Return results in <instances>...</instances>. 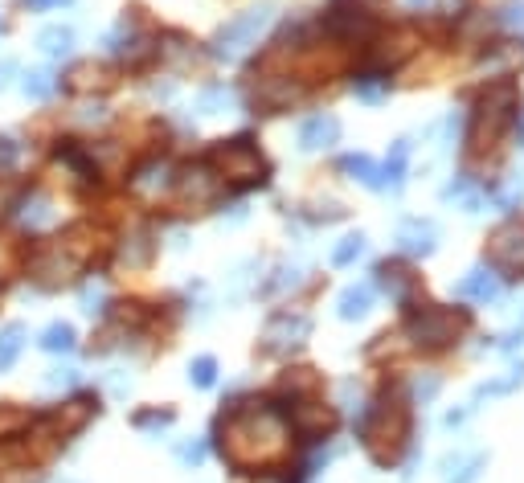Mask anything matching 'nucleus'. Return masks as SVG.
Wrapping results in <instances>:
<instances>
[{"instance_id": "nucleus-1", "label": "nucleus", "mask_w": 524, "mask_h": 483, "mask_svg": "<svg viewBox=\"0 0 524 483\" xmlns=\"http://www.w3.org/2000/svg\"><path fill=\"white\" fill-rule=\"evenodd\" d=\"M217 451L234 471H267L291 451V422L275 402H238L217 418Z\"/></svg>"}, {"instance_id": "nucleus-2", "label": "nucleus", "mask_w": 524, "mask_h": 483, "mask_svg": "<svg viewBox=\"0 0 524 483\" xmlns=\"http://www.w3.org/2000/svg\"><path fill=\"white\" fill-rule=\"evenodd\" d=\"M520 119V86L512 78L492 82L484 95L475 99L471 115H467V131H463V160L467 164H496L504 152V140L516 131Z\"/></svg>"}, {"instance_id": "nucleus-3", "label": "nucleus", "mask_w": 524, "mask_h": 483, "mask_svg": "<svg viewBox=\"0 0 524 483\" xmlns=\"http://www.w3.org/2000/svg\"><path fill=\"white\" fill-rule=\"evenodd\" d=\"M410 393L402 385H385L369 406H361L357 418V438L369 451V459L377 467H393L414 438V414H410Z\"/></svg>"}, {"instance_id": "nucleus-4", "label": "nucleus", "mask_w": 524, "mask_h": 483, "mask_svg": "<svg viewBox=\"0 0 524 483\" xmlns=\"http://www.w3.org/2000/svg\"><path fill=\"white\" fill-rule=\"evenodd\" d=\"M406 340L418 353H443V348H455L467 332H471V312L467 307H443V303H422L406 316Z\"/></svg>"}, {"instance_id": "nucleus-5", "label": "nucleus", "mask_w": 524, "mask_h": 483, "mask_svg": "<svg viewBox=\"0 0 524 483\" xmlns=\"http://www.w3.org/2000/svg\"><path fill=\"white\" fill-rule=\"evenodd\" d=\"M484 267L496 279H508V283L524 279V217H508V222H500L488 234V242H484Z\"/></svg>"}, {"instance_id": "nucleus-6", "label": "nucleus", "mask_w": 524, "mask_h": 483, "mask_svg": "<svg viewBox=\"0 0 524 483\" xmlns=\"http://www.w3.org/2000/svg\"><path fill=\"white\" fill-rule=\"evenodd\" d=\"M209 164L217 168V181H230V185H242V189L267 181V160H262V152L246 136L217 144L209 152Z\"/></svg>"}, {"instance_id": "nucleus-7", "label": "nucleus", "mask_w": 524, "mask_h": 483, "mask_svg": "<svg viewBox=\"0 0 524 483\" xmlns=\"http://www.w3.org/2000/svg\"><path fill=\"white\" fill-rule=\"evenodd\" d=\"M271 21H275V5L246 9L242 17H234V21H226L222 29H217V37H213V54H217V58H226V62L242 58L250 46H258V33L267 29Z\"/></svg>"}, {"instance_id": "nucleus-8", "label": "nucleus", "mask_w": 524, "mask_h": 483, "mask_svg": "<svg viewBox=\"0 0 524 483\" xmlns=\"http://www.w3.org/2000/svg\"><path fill=\"white\" fill-rule=\"evenodd\" d=\"M373 283L398 303V307H406V312H414V307H422L426 303V287H422V279L414 275V267L410 262H402V258H385V262H377L373 267Z\"/></svg>"}, {"instance_id": "nucleus-9", "label": "nucleus", "mask_w": 524, "mask_h": 483, "mask_svg": "<svg viewBox=\"0 0 524 483\" xmlns=\"http://www.w3.org/2000/svg\"><path fill=\"white\" fill-rule=\"evenodd\" d=\"M324 29L336 41H365L377 33V17L365 0H332L328 13H324Z\"/></svg>"}, {"instance_id": "nucleus-10", "label": "nucleus", "mask_w": 524, "mask_h": 483, "mask_svg": "<svg viewBox=\"0 0 524 483\" xmlns=\"http://www.w3.org/2000/svg\"><path fill=\"white\" fill-rule=\"evenodd\" d=\"M312 336V320L299 316V312H275L267 320V328H262V353L271 357H283V353H295V348H303Z\"/></svg>"}, {"instance_id": "nucleus-11", "label": "nucleus", "mask_w": 524, "mask_h": 483, "mask_svg": "<svg viewBox=\"0 0 524 483\" xmlns=\"http://www.w3.org/2000/svg\"><path fill=\"white\" fill-rule=\"evenodd\" d=\"M287 422L299 438H312V443H320L324 434H332L336 426V410L332 406H320L316 398H291L287 406Z\"/></svg>"}, {"instance_id": "nucleus-12", "label": "nucleus", "mask_w": 524, "mask_h": 483, "mask_svg": "<svg viewBox=\"0 0 524 483\" xmlns=\"http://www.w3.org/2000/svg\"><path fill=\"white\" fill-rule=\"evenodd\" d=\"M74 271H78V254H74L66 242H62V246H50V250H37L33 262H29V275H33L37 283H46V287L66 283Z\"/></svg>"}, {"instance_id": "nucleus-13", "label": "nucleus", "mask_w": 524, "mask_h": 483, "mask_svg": "<svg viewBox=\"0 0 524 483\" xmlns=\"http://www.w3.org/2000/svg\"><path fill=\"white\" fill-rule=\"evenodd\" d=\"M393 242H398V250L410 254V258H430L439 250V226H434L430 217H406L398 226V234H393Z\"/></svg>"}, {"instance_id": "nucleus-14", "label": "nucleus", "mask_w": 524, "mask_h": 483, "mask_svg": "<svg viewBox=\"0 0 524 483\" xmlns=\"http://www.w3.org/2000/svg\"><path fill=\"white\" fill-rule=\"evenodd\" d=\"M336 140H340V119L328 115V111L308 115V119L299 123V148H303V152H324V148H332Z\"/></svg>"}, {"instance_id": "nucleus-15", "label": "nucleus", "mask_w": 524, "mask_h": 483, "mask_svg": "<svg viewBox=\"0 0 524 483\" xmlns=\"http://www.w3.org/2000/svg\"><path fill=\"white\" fill-rule=\"evenodd\" d=\"M340 172H344L348 181H361V185L373 189V193L385 189V168H381L373 156H365V152H348V156H340Z\"/></svg>"}, {"instance_id": "nucleus-16", "label": "nucleus", "mask_w": 524, "mask_h": 483, "mask_svg": "<svg viewBox=\"0 0 524 483\" xmlns=\"http://www.w3.org/2000/svg\"><path fill=\"white\" fill-rule=\"evenodd\" d=\"M455 295H459V299H471V303H496V299H500V279H496L488 267H475V271H467V275L455 283Z\"/></svg>"}, {"instance_id": "nucleus-17", "label": "nucleus", "mask_w": 524, "mask_h": 483, "mask_svg": "<svg viewBox=\"0 0 524 483\" xmlns=\"http://www.w3.org/2000/svg\"><path fill=\"white\" fill-rule=\"evenodd\" d=\"M172 185H177V177H172V164L168 160H152V164H144L136 172V177H131V189H136L140 197H160Z\"/></svg>"}, {"instance_id": "nucleus-18", "label": "nucleus", "mask_w": 524, "mask_h": 483, "mask_svg": "<svg viewBox=\"0 0 524 483\" xmlns=\"http://www.w3.org/2000/svg\"><path fill=\"white\" fill-rule=\"evenodd\" d=\"M369 312H373V283H353L340 291V299H336L340 320H365Z\"/></svg>"}, {"instance_id": "nucleus-19", "label": "nucleus", "mask_w": 524, "mask_h": 483, "mask_svg": "<svg viewBox=\"0 0 524 483\" xmlns=\"http://www.w3.org/2000/svg\"><path fill=\"white\" fill-rule=\"evenodd\" d=\"M21 226L25 230H50L54 222H58V209H54V201L46 197V193H29L25 201H21Z\"/></svg>"}, {"instance_id": "nucleus-20", "label": "nucleus", "mask_w": 524, "mask_h": 483, "mask_svg": "<svg viewBox=\"0 0 524 483\" xmlns=\"http://www.w3.org/2000/svg\"><path fill=\"white\" fill-rule=\"evenodd\" d=\"M488 467V451H475V455H447L443 459V479L447 483H475Z\"/></svg>"}, {"instance_id": "nucleus-21", "label": "nucleus", "mask_w": 524, "mask_h": 483, "mask_svg": "<svg viewBox=\"0 0 524 483\" xmlns=\"http://www.w3.org/2000/svg\"><path fill=\"white\" fill-rule=\"evenodd\" d=\"M353 95H357L361 103H369V107L385 103V99H389V74H381V70H361V74L353 78Z\"/></svg>"}, {"instance_id": "nucleus-22", "label": "nucleus", "mask_w": 524, "mask_h": 483, "mask_svg": "<svg viewBox=\"0 0 524 483\" xmlns=\"http://www.w3.org/2000/svg\"><path fill=\"white\" fill-rule=\"evenodd\" d=\"M410 152H414V144H410V140H398V144L389 148V160L381 164V168H385V189H402V185H406Z\"/></svg>"}, {"instance_id": "nucleus-23", "label": "nucleus", "mask_w": 524, "mask_h": 483, "mask_svg": "<svg viewBox=\"0 0 524 483\" xmlns=\"http://www.w3.org/2000/svg\"><path fill=\"white\" fill-rule=\"evenodd\" d=\"M37 50L50 54V58H66L74 50V29L70 25H50L37 33Z\"/></svg>"}, {"instance_id": "nucleus-24", "label": "nucleus", "mask_w": 524, "mask_h": 483, "mask_svg": "<svg viewBox=\"0 0 524 483\" xmlns=\"http://www.w3.org/2000/svg\"><path fill=\"white\" fill-rule=\"evenodd\" d=\"M524 385V361L516 369H508V377H496V381H484V385H475V402H484V398H504V393L520 389Z\"/></svg>"}, {"instance_id": "nucleus-25", "label": "nucleus", "mask_w": 524, "mask_h": 483, "mask_svg": "<svg viewBox=\"0 0 524 483\" xmlns=\"http://www.w3.org/2000/svg\"><path fill=\"white\" fill-rule=\"evenodd\" d=\"M365 250H369V238H365V234H348V238H340V246L332 250V267H353V262H357Z\"/></svg>"}, {"instance_id": "nucleus-26", "label": "nucleus", "mask_w": 524, "mask_h": 483, "mask_svg": "<svg viewBox=\"0 0 524 483\" xmlns=\"http://www.w3.org/2000/svg\"><path fill=\"white\" fill-rule=\"evenodd\" d=\"M25 348V328L21 324H9L5 332H0V369H9Z\"/></svg>"}, {"instance_id": "nucleus-27", "label": "nucleus", "mask_w": 524, "mask_h": 483, "mask_svg": "<svg viewBox=\"0 0 524 483\" xmlns=\"http://www.w3.org/2000/svg\"><path fill=\"white\" fill-rule=\"evenodd\" d=\"M41 348H46V353H70L74 348V328L70 324H50L46 332H41Z\"/></svg>"}, {"instance_id": "nucleus-28", "label": "nucleus", "mask_w": 524, "mask_h": 483, "mask_svg": "<svg viewBox=\"0 0 524 483\" xmlns=\"http://www.w3.org/2000/svg\"><path fill=\"white\" fill-rule=\"evenodd\" d=\"M21 91H25L29 99H50V95H54V74H50V70H29V74L21 78Z\"/></svg>"}, {"instance_id": "nucleus-29", "label": "nucleus", "mask_w": 524, "mask_h": 483, "mask_svg": "<svg viewBox=\"0 0 524 483\" xmlns=\"http://www.w3.org/2000/svg\"><path fill=\"white\" fill-rule=\"evenodd\" d=\"M131 242H136V246H123V262H131V267H144V262L156 254V242H152V234H136Z\"/></svg>"}, {"instance_id": "nucleus-30", "label": "nucleus", "mask_w": 524, "mask_h": 483, "mask_svg": "<svg viewBox=\"0 0 524 483\" xmlns=\"http://www.w3.org/2000/svg\"><path fill=\"white\" fill-rule=\"evenodd\" d=\"M189 381H193L197 389H213V381H217V361H213V357H197V361L189 365Z\"/></svg>"}, {"instance_id": "nucleus-31", "label": "nucleus", "mask_w": 524, "mask_h": 483, "mask_svg": "<svg viewBox=\"0 0 524 483\" xmlns=\"http://www.w3.org/2000/svg\"><path fill=\"white\" fill-rule=\"evenodd\" d=\"M439 389H443V381L439 377H434V373H426V377H418L414 381V389H410V402H434V398H439Z\"/></svg>"}, {"instance_id": "nucleus-32", "label": "nucleus", "mask_w": 524, "mask_h": 483, "mask_svg": "<svg viewBox=\"0 0 524 483\" xmlns=\"http://www.w3.org/2000/svg\"><path fill=\"white\" fill-rule=\"evenodd\" d=\"M172 422H177V414H172V410H144V414H136V430H168Z\"/></svg>"}, {"instance_id": "nucleus-33", "label": "nucleus", "mask_w": 524, "mask_h": 483, "mask_svg": "<svg viewBox=\"0 0 524 483\" xmlns=\"http://www.w3.org/2000/svg\"><path fill=\"white\" fill-rule=\"evenodd\" d=\"M496 21L500 25H508V29H524V0H504V5H500V13H496Z\"/></svg>"}, {"instance_id": "nucleus-34", "label": "nucleus", "mask_w": 524, "mask_h": 483, "mask_svg": "<svg viewBox=\"0 0 524 483\" xmlns=\"http://www.w3.org/2000/svg\"><path fill=\"white\" fill-rule=\"evenodd\" d=\"M295 283H299V271H295V267H279V271H275V279H271L267 287H262V295H275V291L295 287Z\"/></svg>"}, {"instance_id": "nucleus-35", "label": "nucleus", "mask_w": 524, "mask_h": 483, "mask_svg": "<svg viewBox=\"0 0 524 483\" xmlns=\"http://www.w3.org/2000/svg\"><path fill=\"white\" fill-rule=\"evenodd\" d=\"M17 160H21V144H17V140H9V136H0V172L13 168Z\"/></svg>"}, {"instance_id": "nucleus-36", "label": "nucleus", "mask_w": 524, "mask_h": 483, "mask_svg": "<svg viewBox=\"0 0 524 483\" xmlns=\"http://www.w3.org/2000/svg\"><path fill=\"white\" fill-rule=\"evenodd\" d=\"M177 459L197 467V463L205 459V443H201V438H193V443H181V447H177Z\"/></svg>"}, {"instance_id": "nucleus-37", "label": "nucleus", "mask_w": 524, "mask_h": 483, "mask_svg": "<svg viewBox=\"0 0 524 483\" xmlns=\"http://www.w3.org/2000/svg\"><path fill=\"white\" fill-rule=\"evenodd\" d=\"M82 312L86 316L103 312V287H82Z\"/></svg>"}, {"instance_id": "nucleus-38", "label": "nucleus", "mask_w": 524, "mask_h": 483, "mask_svg": "<svg viewBox=\"0 0 524 483\" xmlns=\"http://www.w3.org/2000/svg\"><path fill=\"white\" fill-rule=\"evenodd\" d=\"M46 385H50V389H62V385H74V369H54V373L46 377Z\"/></svg>"}, {"instance_id": "nucleus-39", "label": "nucleus", "mask_w": 524, "mask_h": 483, "mask_svg": "<svg viewBox=\"0 0 524 483\" xmlns=\"http://www.w3.org/2000/svg\"><path fill=\"white\" fill-rule=\"evenodd\" d=\"M82 123H103L107 119V107L103 103H95V107H82V115H78Z\"/></svg>"}, {"instance_id": "nucleus-40", "label": "nucleus", "mask_w": 524, "mask_h": 483, "mask_svg": "<svg viewBox=\"0 0 524 483\" xmlns=\"http://www.w3.org/2000/svg\"><path fill=\"white\" fill-rule=\"evenodd\" d=\"M29 9H37V13H46V9H62V5H70V0H25Z\"/></svg>"}, {"instance_id": "nucleus-41", "label": "nucleus", "mask_w": 524, "mask_h": 483, "mask_svg": "<svg viewBox=\"0 0 524 483\" xmlns=\"http://www.w3.org/2000/svg\"><path fill=\"white\" fill-rule=\"evenodd\" d=\"M9 74H13V62H0V86L9 82Z\"/></svg>"}, {"instance_id": "nucleus-42", "label": "nucleus", "mask_w": 524, "mask_h": 483, "mask_svg": "<svg viewBox=\"0 0 524 483\" xmlns=\"http://www.w3.org/2000/svg\"><path fill=\"white\" fill-rule=\"evenodd\" d=\"M516 136H520V148H524V115L516 119Z\"/></svg>"}, {"instance_id": "nucleus-43", "label": "nucleus", "mask_w": 524, "mask_h": 483, "mask_svg": "<svg viewBox=\"0 0 524 483\" xmlns=\"http://www.w3.org/2000/svg\"><path fill=\"white\" fill-rule=\"evenodd\" d=\"M258 483H287V479H279V475H267V479H258Z\"/></svg>"}, {"instance_id": "nucleus-44", "label": "nucleus", "mask_w": 524, "mask_h": 483, "mask_svg": "<svg viewBox=\"0 0 524 483\" xmlns=\"http://www.w3.org/2000/svg\"><path fill=\"white\" fill-rule=\"evenodd\" d=\"M0 29H5V21H0Z\"/></svg>"}, {"instance_id": "nucleus-45", "label": "nucleus", "mask_w": 524, "mask_h": 483, "mask_svg": "<svg viewBox=\"0 0 524 483\" xmlns=\"http://www.w3.org/2000/svg\"><path fill=\"white\" fill-rule=\"evenodd\" d=\"M520 328H524V320H520Z\"/></svg>"}]
</instances>
